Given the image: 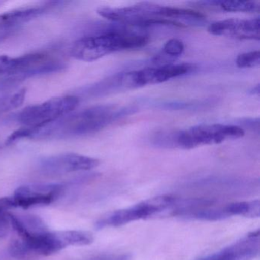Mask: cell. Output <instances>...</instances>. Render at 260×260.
<instances>
[{"label": "cell", "mask_w": 260, "mask_h": 260, "mask_svg": "<svg viewBox=\"0 0 260 260\" xmlns=\"http://www.w3.org/2000/svg\"><path fill=\"white\" fill-rule=\"evenodd\" d=\"M196 69L193 63L169 64L157 68H146L127 72V80L131 89H138L147 85L159 84L171 79L182 77Z\"/></svg>", "instance_id": "30bf717a"}, {"label": "cell", "mask_w": 260, "mask_h": 260, "mask_svg": "<svg viewBox=\"0 0 260 260\" xmlns=\"http://www.w3.org/2000/svg\"><path fill=\"white\" fill-rule=\"evenodd\" d=\"M0 4H2V3L0 2Z\"/></svg>", "instance_id": "7402d4cb"}, {"label": "cell", "mask_w": 260, "mask_h": 260, "mask_svg": "<svg viewBox=\"0 0 260 260\" xmlns=\"http://www.w3.org/2000/svg\"><path fill=\"white\" fill-rule=\"evenodd\" d=\"M241 127L226 124H201L176 132V147L184 150L214 145L244 136Z\"/></svg>", "instance_id": "8992f818"}, {"label": "cell", "mask_w": 260, "mask_h": 260, "mask_svg": "<svg viewBox=\"0 0 260 260\" xmlns=\"http://www.w3.org/2000/svg\"><path fill=\"white\" fill-rule=\"evenodd\" d=\"M125 115L110 105H101L68 114L57 121L31 131V139H65L95 133Z\"/></svg>", "instance_id": "6da1fadb"}, {"label": "cell", "mask_w": 260, "mask_h": 260, "mask_svg": "<svg viewBox=\"0 0 260 260\" xmlns=\"http://www.w3.org/2000/svg\"><path fill=\"white\" fill-rule=\"evenodd\" d=\"M259 84H258L249 91V93H250L251 95H259Z\"/></svg>", "instance_id": "44dd1931"}, {"label": "cell", "mask_w": 260, "mask_h": 260, "mask_svg": "<svg viewBox=\"0 0 260 260\" xmlns=\"http://www.w3.org/2000/svg\"><path fill=\"white\" fill-rule=\"evenodd\" d=\"M166 6L153 3L143 2L130 7H100L97 13L111 22L127 26L145 28L148 21L153 19H165Z\"/></svg>", "instance_id": "9c48e42d"}, {"label": "cell", "mask_w": 260, "mask_h": 260, "mask_svg": "<svg viewBox=\"0 0 260 260\" xmlns=\"http://www.w3.org/2000/svg\"><path fill=\"white\" fill-rule=\"evenodd\" d=\"M100 165L95 158L74 153H60L43 158L39 161L38 168L45 176H54L75 172L88 171Z\"/></svg>", "instance_id": "8fae6325"}, {"label": "cell", "mask_w": 260, "mask_h": 260, "mask_svg": "<svg viewBox=\"0 0 260 260\" xmlns=\"http://www.w3.org/2000/svg\"><path fill=\"white\" fill-rule=\"evenodd\" d=\"M79 103L80 99L75 95L54 97L25 108L18 115V121L24 127L38 130L71 113Z\"/></svg>", "instance_id": "5b68a950"}, {"label": "cell", "mask_w": 260, "mask_h": 260, "mask_svg": "<svg viewBox=\"0 0 260 260\" xmlns=\"http://www.w3.org/2000/svg\"><path fill=\"white\" fill-rule=\"evenodd\" d=\"M7 213L0 210V238L7 235L10 226Z\"/></svg>", "instance_id": "d6986e66"}, {"label": "cell", "mask_w": 260, "mask_h": 260, "mask_svg": "<svg viewBox=\"0 0 260 260\" xmlns=\"http://www.w3.org/2000/svg\"><path fill=\"white\" fill-rule=\"evenodd\" d=\"M26 88L0 98V113L9 112L22 106L26 97Z\"/></svg>", "instance_id": "e0dca14e"}, {"label": "cell", "mask_w": 260, "mask_h": 260, "mask_svg": "<svg viewBox=\"0 0 260 260\" xmlns=\"http://www.w3.org/2000/svg\"><path fill=\"white\" fill-rule=\"evenodd\" d=\"M253 257L250 245L243 240H239L229 247L201 260H249Z\"/></svg>", "instance_id": "5bb4252c"}, {"label": "cell", "mask_w": 260, "mask_h": 260, "mask_svg": "<svg viewBox=\"0 0 260 260\" xmlns=\"http://www.w3.org/2000/svg\"><path fill=\"white\" fill-rule=\"evenodd\" d=\"M68 185L60 183L35 184L19 187L9 197L0 199V210L28 208L53 203L64 192Z\"/></svg>", "instance_id": "52a82bcc"}, {"label": "cell", "mask_w": 260, "mask_h": 260, "mask_svg": "<svg viewBox=\"0 0 260 260\" xmlns=\"http://www.w3.org/2000/svg\"><path fill=\"white\" fill-rule=\"evenodd\" d=\"M65 67L63 61L46 53L11 57L7 73L0 78V90L8 89L30 77L59 72Z\"/></svg>", "instance_id": "277c9868"}, {"label": "cell", "mask_w": 260, "mask_h": 260, "mask_svg": "<svg viewBox=\"0 0 260 260\" xmlns=\"http://www.w3.org/2000/svg\"><path fill=\"white\" fill-rule=\"evenodd\" d=\"M230 216L240 215L246 217H258L260 214V203L258 200L250 202H238L225 206Z\"/></svg>", "instance_id": "2e32d148"}, {"label": "cell", "mask_w": 260, "mask_h": 260, "mask_svg": "<svg viewBox=\"0 0 260 260\" xmlns=\"http://www.w3.org/2000/svg\"><path fill=\"white\" fill-rule=\"evenodd\" d=\"M12 242L9 252L16 259L28 260L48 256L70 246H86L93 242L91 233L83 231H64L31 233L21 236Z\"/></svg>", "instance_id": "3957f363"}, {"label": "cell", "mask_w": 260, "mask_h": 260, "mask_svg": "<svg viewBox=\"0 0 260 260\" xmlns=\"http://www.w3.org/2000/svg\"><path fill=\"white\" fill-rule=\"evenodd\" d=\"M90 260H127L126 255H101Z\"/></svg>", "instance_id": "ffe728a7"}, {"label": "cell", "mask_w": 260, "mask_h": 260, "mask_svg": "<svg viewBox=\"0 0 260 260\" xmlns=\"http://www.w3.org/2000/svg\"><path fill=\"white\" fill-rule=\"evenodd\" d=\"M236 64L239 68H252L260 64L259 51H251L239 54L236 59Z\"/></svg>", "instance_id": "ac0fdd59"}, {"label": "cell", "mask_w": 260, "mask_h": 260, "mask_svg": "<svg viewBox=\"0 0 260 260\" xmlns=\"http://www.w3.org/2000/svg\"><path fill=\"white\" fill-rule=\"evenodd\" d=\"M200 4L211 6L230 13H259L260 11V4L256 1H209Z\"/></svg>", "instance_id": "9a60e30c"}, {"label": "cell", "mask_w": 260, "mask_h": 260, "mask_svg": "<svg viewBox=\"0 0 260 260\" xmlns=\"http://www.w3.org/2000/svg\"><path fill=\"white\" fill-rule=\"evenodd\" d=\"M48 6H32L10 10L0 14V43L19 31L25 24L46 11Z\"/></svg>", "instance_id": "4fadbf2b"}, {"label": "cell", "mask_w": 260, "mask_h": 260, "mask_svg": "<svg viewBox=\"0 0 260 260\" xmlns=\"http://www.w3.org/2000/svg\"><path fill=\"white\" fill-rule=\"evenodd\" d=\"M176 199L169 196H161L144 201L130 208L118 210L100 219L96 223L98 229L106 226H119L131 222L145 219L172 208Z\"/></svg>", "instance_id": "ba28073f"}, {"label": "cell", "mask_w": 260, "mask_h": 260, "mask_svg": "<svg viewBox=\"0 0 260 260\" xmlns=\"http://www.w3.org/2000/svg\"><path fill=\"white\" fill-rule=\"evenodd\" d=\"M208 31L216 36H224L239 40H260L259 18L250 19H229L214 22Z\"/></svg>", "instance_id": "7c38bea8"}, {"label": "cell", "mask_w": 260, "mask_h": 260, "mask_svg": "<svg viewBox=\"0 0 260 260\" xmlns=\"http://www.w3.org/2000/svg\"><path fill=\"white\" fill-rule=\"evenodd\" d=\"M149 42L146 33L114 28L80 38L73 44L70 53L76 60L92 62L118 51L143 48Z\"/></svg>", "instance_id": "7a4b0ae2"}]
</instances>
